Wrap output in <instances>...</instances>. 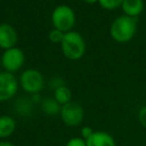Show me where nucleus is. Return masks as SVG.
Returning <instances> with one entry per match:
<instances>
[{
	"label": "nucleus",
	"instance_id": "obj_1",
	"mask_svg": "<svg viewBox=\"0 0 146 146\" xmlns=\"http://www.w3.org/2000/svg\"><path fill=\"white\" fill-rule=\"evenodd\" d=\"M60 46L63 55L70 60H79L83 57L86 51V44L83 36L74 30L65 33Z\"/></svg>",
	"mask_w": 146,
	"mask_h": 146
},
{
	"label": "nucleus",
	"instance_id": "obj_2",
	"mask_svg": "<svg viewBox=\"0 0 146 146\" xmlns=\"http://www.w3.org/2000/svg\"><path fill=\"white\" fill-rule=\"evenodd\" d=\"M136 28L137 24L135 18L122 15L112 22L110 27V35L116 42L126 43L134 37Z\"/></svg>",
	"mask_w": 146,
	"mask_h": 146
},
{
	"label": "nucleus",
	"instance_id": "obj_3",
	"mask_svg": "<svg viewBox=\"0 0 146 146\" xmlns=\"http://www.w3.org/2000/svg\"><path fill=\"white\" fill-rule=\"evenodd\" d=\"M75 21V12L68 5H58L57 7H55L51 14V22H52L53 28L58 29L64 33L72 30Z\"/></svg>",
	"mask_w": 146,
	"mask_h": 146
},
{
	"label": "nucleus",
	"instance_id": "obj_4",
	"mask_svg": "<svg viewBox=\"0 0 146 146\" xmlns=\"http://www.w3.org/2000/svg\"><path fill=\"white\" fill-rule=\"evenodd\" d=\"M44 77L37 69L29 68L21 73L19 85L28 94H38L44 88Z\"/></svg>",
	"mask_w": 146,
	"mask_h": 146
},
{
	"label": "nucleus",
	"instance_id": "obj_5",
	"mask_svg": "<svg viewBox=\"0 0 146 146\" xmlns=\"http://www.w3.org/2000/svg\"><path fill=\"white\" fill-rule=\"evenodd\" d=\"M60 116L63 123L69 127H75L81 124L84 118L83 107L78 102L72 101L61 106Z\"/></svg>",
	"mask_w": 146,
	"mask_h": 146
},
{
	"label": "nucleus",
	"instance_id": "obj_6",
	"mask_svg": "<svg viewBox=\"0 0 146 146\" xmlns=\"http://www.w3.org/2000/svg\"><path fill=\"white\" fill-rule=\"evenodd\" d=\"M24 61V52L16 46L4 50L2 57H1V63H2L4 71L13 73V74L22 68Z\"/></svg>",
	"mask_w": 146,
	"mask_h": 146
},
{
	"label": "nucleus",
	"instance_id": "obj_7",
	"mask_svg": "<svg viewBox=\"0 0 146 146\" xmlns=\"http://www.w3.org/2000/svg\"><path fill=\"white\" fill-rule=\"evenodd\" d=\"M19 81L13 73L7 71L0 72V102L10 100L17 93Z\"/></svg>",
	"mask_w": 146,
	"mask_h": 146
},
{
	"label": "nucleus",
	"instance_id": "obj_8",
	"mask_svg": "<svg viewBox=\"0 0 146 146\" xmlns=\"http://www.w3.org/2000/svg\"><path fill=\"white\" fill-rule=\"evenodd\" d=\"M18 41V34L14 27L9 23L0 24V48L7 50L15 47Z\"/></svg>",
	"mask_w": 146,
	"mask_h": 146
},
{
	"label": "nucleus",
	"instance_id": "obj_9",
	"mask_svg": "<svg viewBox=\"0 0 146 146\" xmlns=\"http://www.w3.org/2000/svg\"><path fill=\"white\" fill-rule=\"evenodd\" d=\"M87 146H116L115 140L105 131H94V133L86 140Z\"/></svg>",
	"mask_w": 146,
	"mask_h": 146
},
{
	"label": "nucleus",
	"instance_id": "obj_10",
	"mask_svg": "<svg viewBox=\"0 0 146 146\" xmlns=\"http://www.w3.org/2000/svg\"><path fill=\"white\" fill-rule=\"evenodd\" d=\"M121 8L125 15L135 18L143 11V0H123Z\"/></svg>",
	"mask_w": 146,
	"mask_h": 146
},
{
	"label": "nucleus",
	"instance_id": "obj_11",
	"mask_svg": "<svg viewBox=\"0 0 146 146\" xmlns=\"http://www.w3.org/2000/svg\"><path fill=\"white\" fill-rule=\"evenodd\" d=\"M16 130V121L13 117L8 115L0 116V138L10 137Z\"/></svg>",
	"mask_w": 146,
	"mask_h": 146
},
{
	"label": "nucleus",
	"instance_id": "obj_12",
	"mask_svg": "<svg viewBox=\"0 0 146 146\" xmlns=\"http://www.w3.org/2000/svg\"><path fill=\"white\" fill-rule=\"evenodd\" d=\"M33 105L34 103L31 98L20 97L15 101L14 110L19 116L27 117V116H30L33 112Z\"/></svg>",
	"mask_w": 146,
	"mask_h": 146
},
{
	"label": "nucleus",
	"instance_id": "obj_13",
	"mask_svg": "<svg viewBox=\"0 0 146 146\" xmlns=\"http://www.w3.org/2000/svg\"><path fill=\"white\" fill-rule=\"evenodd\" d=\"M41 109L46 115L54 116L60 114L61 105L54 98H45L41 102Z\"/></svg>",
	"mask_w": 146,
	"mask_h": 146
},
{
	"label": "nucleus",
	"instance_id": "obj_14",
	"mask_svg": "<svg viewBox=\"0 0 146 146\" xmlns=\"http://www.w3.org/2000/svg\"><path fill=\"white\" fill-rule=\"evenodd\" d=\"M53 92H54V97L53 98H54L61 106L71 101L72 92H71V90L69 89L66 85H62V86H60V87L56 88L55 90H53Z\"/></svg>",
	"mask_w": 146,
	"mask_h": 146
},
{
	"label": "nucleus",
	"instance_id": "obj_15",
	"mask_svg": "<svg viewBox=\"0 0 146 146\" xmlns=\"http://www.w3.org/2000/svg\"><path fill=\"white\" fill-rule=\"evenodd\" d=\"M99 5L105 10H115L123 3V0H98Z\"/></svg>",
	"mask_w": 146,
	"mask_h": 146
},
{
	"label": "nucleus",
	"instance_id": "obj_16",
	"mask_svg": "<svg viewBox=\"0 0 146 146\" xmlns=\"http://www.w3.org/2000/svg\"><path fill=\"white\" fill-rule=\"evenodd\" d=\"M64 32L58 30L56 28H53L52 30L49 32V40L51 41L52 43H57V44H60L63 40V37H64Z\"/></svg>",
	"mask_w": 146,
	"mask_h": 146
},
{
	"label": "nucleus",
	"instance_id": "obj_17",
	"mask_svg": "<svg viewBox=\"0 0 146 146\" xmlns=\"http://www.w3.org/2000/svg\"><path fill=\"white\" fill-rule=\"evenodd\" d=\"M65 146H87L86 140L82 137H73L67 141Z\"/></svg>",
	"mask_w": 146,
	"mask_h": 146
},
{
	"label": "nucleus",
	"instance_id": "obj_18",
	"mask_svg": "<svg viewBox=\"0 0 146 146\" xmlns=\"http://www.w3.org/2000/svg\"><path fill=\"white\" fill-rule=\"evenodd\" d=\"M93 133H94V130L90 126H84V127L81 128V137L83 139L87 140Z\"/></svg>",
	"mask_w": 146,
	"mask_h": 146
},
{
	"label": "nucleus",
	"instance_id": "obj_19",
	"mask_svg": "<svg viewBox=\"0 0 146 146\" xmlns=\"http://www.w3.org/2000/svg\"><path fill=\"white\" fill-rule=\"evenodd\" d=\"M138 120H139L140 124L143 126L144 128H146V106L142 107L139 110L138 113Z\"/></svg>",
	"mask_w": 146,
	"mask_h": 146
},
{
	"label": "nucleus",
	"instance_id": "obj_20",
	"mask_svg": "<svg viewBox=\"0 0 146 146\" xmlns=\"http://www.w3.org/2000/svg\"><path fill=\"white\" fill-rule=\"evenodd\" d=\"M62 85H65V83L62 80V78H57L56 77V78H53V79L50 81V86L53 90H55L56 88L60 87V86H62Z\"/></svg>",
	"mask_w": 146,
	"mask_h": 146
},
{
	"label": "nucleus",
	"instance_id": "obj_21",
	"mask_svg": "<svg viewBox=\"0 0 146 146\" xmlns=\"http://www.w3.org/2000/svg\"><path fill=\"white\" fill-rule=\"evenodd\" d=\"M0 146H14L11 142L9 141H5V140H2L0 141Z\"/></svg>",
	"mask_w": 146,
	"mask_h": 146
},
{
	"label": "nucleus",
	"instance_id": "obj_22",
	"mask_svg": "<svg viewBox=\"0 0 146 146\" xmlns=\"http://www.w3.org/2000/svg\"><path fill=\"white\" fill-rule=\"evenodd\" d=\"M84 2L87 3V4H95V3H98V0H83Z\"/></svg>",
	"mask_w": 146,
	"mask_h": 146
}]
</instances>
